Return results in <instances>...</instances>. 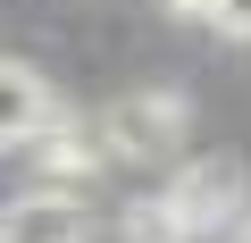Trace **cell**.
I'll list each match as a JSON object with an SVG mask.
<instances>
[{"label":"cell","instance_id":"obj_4","mask_svg":"<svg viewBox=\"0 0 251 243\" xmlns=\"http://www.w3.org/2000/svg\"><path fill=\"white\" fill-rule=\"evenodd\" d=\"M109 151H100V126H84L75 109H50V126L25 143V168L34 176H50V185H75V176H92Z\"/></svg>","mask_w":251,"mask_h":243},{"label":"cell","instance_id":"obj_3","mask_svg":"<svg viewBox=\"0 0 251 243\" xmlns=\"http://www.w3.org/2000/svg\"><path fill=\"white\" fill-rule=\"evenodd\" d=\"M92 218L67 185H34V193H9L0 201V243H84Z\"/></svg>","mask_w":251,"mask_h":243},{"label":"cell","instance_id":"obj_6","mask_svg":"<svg viewBox=\"0 0 251 243\" xmlns=\"http://www.w3.org/2000/svg\"><path fill=\"white\" fill-rule=\"evenodd\" d=\"M126 243H193V235H184V218L159 193V201H134V210H126Z\"/></svg>","mask_w":251,"mask_h":243},{"label":"cell","instance_id":"obj_9","mask_svg":"<svg viewBox=\"0 0 251 243\" xmlns=\"http://www.w3.org/2000/svg\"><path fill=\"white\" fill-rule=\"evenodd\" d=\"M234 243H251V210H243V226H234Z\"/></svg>","mask_w":251,"mask_h":243},{"label":"cell","instance_id":"obj_5","mask_svg":"<svg viewBox=\"0 0 251 243\" xmlns=\"http://www.w3.org/2000/svg\"><path fill=\"white\" fill-rule=\"evenodd\" d=\"M50 84L25 67V59H0V151H25L42 126H50Z\"/></svg>","mask_w":251,"mask_h":243},{"label":"cell","instance_id":"obj_7","mask_svg":"<svg viewBox=\"0 0 251 243\" xmlns=\"http://www.w3.org/2000/svg\"><path fill=\"white\" fill-rule=\"evenodd\" d=\"M209 26H218V34H243V42H251V0H209Z\"/></svg>","mask_w":251,"mask_h":243},{"label":"cell","instance_id":"obj_2","mask_svg":"<svg viewBox=\"0 0 251 243\" xmlns=\"http://www.w3.org/2000/svg\"><path fill=\"white\" fill-rule=\"evenodd\" d=\"M168 210L184 218V235H226L243 226V168L234 160H184L168 185Z\"/></svg>","mask_w":251,"mask_h":243},{"label":"cell","instance_id":"obj_1","mask_svg":"<svg viewBox=\"0 0 251 243\" xmlns=\"http://www.w3.org/2000/svg\"><path fill=\"white\" fill-rule=\"evenodd\" d=\"M100 151L109 160H134V168H159V160H176V143H184V126H193V101L184 92H126V101H109L100 117Z\"/></svg>","mask_w":251,"mask_h":243},{"label":"cell","instance_id":"obj_8","mask_svg":"<svg viewBox=\"0 0 251 243\" xmlns=\"http://www.w3.org/2000/svg\"><path fill=\"white\" fill-rule=\"evenodd\" d=\"M168 9H176V17H209V0H168Z\"/></svg>","mask_w":251,"mask_h":243}]
</instances>
